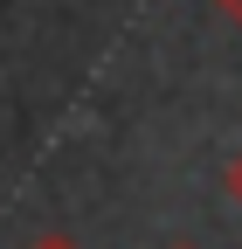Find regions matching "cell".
Here are the masks:
<instances>
[{"mask_svg": "<svg viewBox=\"0 0 242 249\" xmlns=\"http://www.w3.org/2000/svg\"><path fill=\"white\" fill-rule=\"evenodd\" d=\"M28 249H83V242H76V235H63V229H49V235L28 242Z\"/></svg>", "mask_w": 242, "mask_h": 249, "instance_id": "1", "label": "cell"}, {"mask_svg": "<svg viewBox=\"0 0 242 249\" xmlns=\"http://www.w3.org/2000/svg\"><path fill=\"white\" fill-rule=\"evenodd\" d=\"M228 194H235V208H242V152L228 160Z\"/></svg>", "mask_w": 242, "mask_h": 249, "instance_id": "2", "label": "cell"}, {"mask_svg": "<svg viewBox=\"0 0 242 249\" xmlns=\"http://www.w3.org/2000/svg\"><path fill=\"white\" fill-rule=\"evenodd\" d=\"M215 7H222V14H228V21L242 28V0H215Z\"/></svg>", "mask_w": 242, "mask_h": 249, "instance_id": "3", "label": "cell"}, {"mask_svg": "<svg viewBox=\"0 0 242 249\" xmlns=\"http://www.w3.org/2000/svg\"><path fill=\"white\" fill-rule=\"evenodd\" d=\"M173 249H187V242H173Z\"/></svg>", "mask_w": 242, "mask_h": 249, "instance_id": "4", "label": "cell"}]
</instances>
